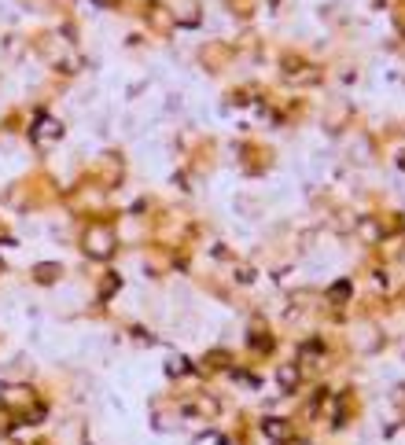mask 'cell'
Listing matches in <instances>:
<instances>
[{"label":"cell","instance_id":"obj_1","mask_svg":"<svg viewBox=\"0 0 405 445\" xmlns=\"http://www.w3.org/2000/svg\"><path fill=\"white\" fill-rule=\"evenodd\" d=\"M0 405H4V412H11V416H37V390L26 387V383H4L0 387Z\"/></svg>","mask_w":405,"mask_h":445},{"label":"cell","instance_id":"obj_2","mask_svg":"<svg viewBox=\"0 0 405 445\" xmlns=\"http://www.w3.org/2000/svg\"><path fill=\"white\" fill-rule=\"evenodd\" d=\"M85 251L92 258H111V251H115V232L104 228V225L89 228V232H85Z\"/></svg>","mask_w":405,"mask_h":445},{"label":"cell","instance_id":"obj_3","mask_svg":"<svg viewBox=\"0 0 405 445\" xmlns=\"http://www.w3.org/2000/svg\"><path fill=\"white\" fill-rule=\"evenodd\" d=\"M59 137H63V125L52 122V118H41L37 129H34V140H37V144H52V140H59Z\"/></svg>","mask_w":405,"mask_h":445},{"label":"cell","instance_id":"obj_4","mask_svg":"<svg viewBox=\"0 0 405 445\" xmlns=\"http://www.w3.org/2000/svg\"><path fill=\"white\" fill-rule=\"evenodd\" d=\"M266 434L273 441H287L291 438V423L287 420H266Z\"/></svg>","mask_w":405,"mask_h":445},{"label":"cell","instance_id":"obj_5","mask_svg":"<svg viewBox=\"0 0 405 445\" xmlns=\"http://www.w3.org/2000/svg\"><path fill=\"white\" fill-rule=\"evenodd\" d=\"M295 383H299V368L295 365H284L280 368V387L284 390H295Z\"/></svg>","mask_w":405,"mask_h":445},{"label":"cell","instance_id":"obj_6","mask_svg":"<svg viewBox=\"0 0 405 445\" xmlns=\"http://www.w3.org/2000/svg\"><path fill=\"white\" fill-rule=\"evenodd\" d=\"M56 272H59L56 265H41L37 269V280H56Z\"/></svg>","mask_w":405,"mask_h":445},{"label":"cell","instance_id":"obj_7","mask_svg":"<svg viewBox=\"0 0 405 445\" xmlns=\"http://www.w3.org/2000/svg\"><path fill=\"white\" fill-rule=\"evenodd\" d=\"M96 4H115V0H96Z\"/></svg>","mask_w":405,"mask_h":445}]
</instances>
